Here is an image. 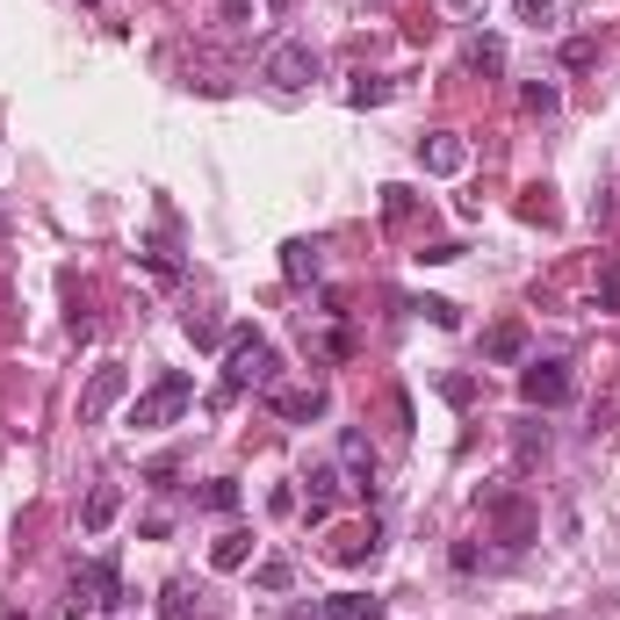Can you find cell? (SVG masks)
Here are the masks:
<instances>
[{
    "label": "cell",
    "instance_id": "cell-28",
    "mask_svg": "<svg viewBox=\"0 0 620 620\" xmlns=\"http://www.w3.org/2000/svg\"><path fill=\"white\" fill-rule=\"evenodd\" d=\"M599 304L620 311V260H607V275H599Z\"/></svg>",
    "mask_w": 620,
    "mask_h": 620
},
{
    "label": "cell",
    "instance_id": "cell-4",
    "mask_svg": "<svg viewBox=\"0 0 620 620\" xmlns=\"http://www.w3.org/2000/svg\"><path fill=\"white\" fill-rule=\"evenodd\" d=\"M483 526H491L505 549H526V541L541 534V520H534V505H526L520 491H491L483 498Z\"/></svg>",
    "mask_w": 620,
    "mask_h": 620
},
{
    "label": "cell",
    "instance_id": "cell-12",
    "mask_svg": "<svg viewBox=\"0 0 620 620\" xmlns=\"http://www.w3.org/2000/svg\"><path fill=\"white\" fill-rule=\"evenodd\" d=\"M304 483H311V498H304V505H311V520L325 526V520H332V505H339V469H332V462H317Z\"/></svg>",
    "mask_w": 620,
    "mask_h": 620
},
{
    "label": "cell",
    "instance_id": "cell-32",
    "mask_svg": "<svg viewBox=\"0 0 620 620\" xmlns=\"http://www.w3.org/2000/svg\"><path fill=\"white\" fill-rule=\"evenodd\" d=\"M289 620H325V613H317V607H296V613H289Z\"/></svg>",
    "mask_w": 620,
    "mask_h": 620
},
{
    "label": "cell",
    "instance_id": "cell-30",
    "mask_svg": "<svg viewBox=\"0 0 620 620\" xmlns=\"http://www.w3.org/2000/svg\"><path fill=\"white\" fill-rule=\"evenodd\" d=\"M512 8H520V22H534V29H541V22L555 14V0H512Z\"/></svg>",
    "mask_w": 620,
    "mask_h": 620
},
{
    "label": "cell",
    "instance_id": "cell-29",
    "mask_svg": "<svg viewBox=\"0 0 620 620\" xmlns=\"http://www.w3.org/2000/svg\"><path fill=\"white\" fill-rule=\"evenodd\" d=\"M555 101H563V95H555V87H549V80H534V87H526V109H534V116H549V109H555Z\"/></svg>",
    "mask_w": 620,
    "mask_h": 620
},
{
    "label": "cell",
    "instance_id": "cell-2",
    "mask_svg": "<svg viewBox=\"0 0 620 620\" xmlns=\"http://www.w3.org/2000/svg\"><path fill=\"white\" fill-rule=\"evenodd\" d=\"M116 607H124V578H116L109 555H101V563H80V570H72L66 620H95V613H116Z\"/></svg>",
    "mask_w": 620,
    "mask_h": 620
},
{
    "label": "cell",
    "instance_id": "cell-17",
    "mask_svg": "<svg viewBox=\"0 0 620 620\" xmlns=\"http://www.w3.org/2000/svg\"><path fill=\"white\" fill-rule=\"evenodd\" d=\"M282 275H289V282H317V246L289 238V246H282Z\"/></svg>",
    "mask_w": 620,
    "mask_h": 620
},
{
    "label": "cell",
    "instance_id": "cell-11",
    "mask_svg": "<svg viewBox=\"0 0 620 620\" xmlns=\"http://www.w3.org/2000/svg\"><path fill=\"white\" fill-rule=\"evenodd\" d=\"M116 512H124V491H116V483H95V491H87V505H80V526H87V534H109Z\"/></svg>",
    "mask_w": 620,
    "mask_h": 620
},
{
    "label": "cell",
    "instance_id": "cell-25",
    "mask_svg": "<svg viewBox=\"0 0 620 620\" xmlns=\"http://www.w3.org/2000/svg\"><path fill=\"white\" fill-rule=\"evenodd\" d=\"M592 58H599V43H592V37H570V43H563V66H570V72H584Z\"/></svg>",
    "mask_w": 620,
    "mask_h": 620
},
{
    "label": "cell",
    "instance_id": "cell-27",
    "mask_svg": "<svg viewBox=\"0 0 620 620\" xmlns=\"http://www.w3.org/2000/svg\"><path fill=\"white\" fill-rule=\"evenodd\" d=\"M441 397L447 404H476V383H469V375H441Z\"/></svg>",
    "mask_w": 620,
    "mask_h": 620
},
{
    "label": "cell",
    "instance_id": "cell-21",
    "mask_svg": "<svg viewBox=\"0 0 620 620\" xmlns=\"http://www.w3.org/2000/svg\"><path fill=\"white\" fill-rule=\"evenodd\" d=\"M375 549H383V541H375V526H368V534H354V541H339V549H332V555H339V563H368V555Z\"/></svg>",
    "mask_w": 620,
    "mask_h": 620
},
{
    "label": "cell",
    "instance_id": "cell-20",
    "mask_svg": "<svg viewBox=\"0 0 620 620\" xmlns=\"http://www.w3.org/2000/svg\"><path fill=\"white\" fill-rule=\"evenodd\" d=\"M469 66H476V72H498V66H505V43H498V37L469 43Z\"/></svg>",
    "mask_w": 620,
    "mask_h": 620
},
{
    "label": "cell",
    "instance_id": "cell-5",
    "mask_svg": "<svg viewBox=\"0 0 620 620\" xmlns=\"http://www.w3.org/2000/svg\"><path fill=\"white\" fill-rule=\"evenodd\" d=\"M260 80H267V87H282V95H304V87L317 80V51H311L304 37H282L275 51H267Z\"/></svg>",
    "mask_w": 620,
    "mask_h": 620
},
{
    "label": "cell",
    "instance_id": "cell-22",
    "mask_svg": "<svg viewBox=\"0 0 620 620\" xmlns=\"http://www.w3.org/2000/svg\"><path fill=\"white\" fill-rule=\"evenodd\" d=\"M412 209H419L412 188H383V217H390V224H412Z\"/></svg>",
    "mask_w": 620,
    "mask_h": 620
},
{
    "label": "cell",
    "instance_id": "cell-6",
    "mask_svg": "<svg viewBox=\"0 0 620 620\" xmlns=\"http://www.w3.org/2000/svg\"><path fill=\"white\" fill-rule=\"evenodd\" d=\"M520 397L534 404V412H555V404L570 397V368L563 361H526L520 368Z\"/></svg>",
    "mask_w": 620,
    "mask_h": 620
},
{
    "label": "cell",
    "instance_id": "cell-34",
    "mask_svg": "<svg viewBox=\"0 0 620 620\" xmlns=\"http://www.w3.org/2000/svg\"><path fill=\"white\" fill-rule=\"evenodd\" d=\"M267 8H289V0H267Z\"/></svg>",
    "mask_w": 620,
    "mask_h": 620
},
{
    "label": "cell",
    "instance_id": "cell-14",
    "mask_svg": "<svg viewBox=\"0 0 620 620\" xmlns=\"http://www.w3.org/2000/svg\"><path fill=\"white\" fill-rule=\"evenodd\" d=\"M317 613H325V620H383V599H375V592H339V599H325Z\"/></svg>",
    "mask_w": 620,
    "mask_h": 620
},
{
    "label": "cell",
    "instance_id": "cell-15",
    "mask_svg": "<svg viewBox=\"0 0 620 620\" xmlns=\"http://www.w3.org/2000/svg\"><path fill=\"white\" fill-rule=\"evenodd\" d=\"M483 361H526V325H491L483 332Z\"/></svg>",
    "mask_w": 620,
    "mask_h": 620
},
{
    "label": "cell",
    "instance_id": "cell-10",
    "mask_svg": "<svg viewBox=\"0 0 620 620\" xmlns=\"http://www.w3.org/2000/svg\"><path fill=\"white\" fill-rule=\"evenodd\" d=\"M275 412L289 419V426H311V419L332 412V397H325V383H311V390H275Z\"/></svg>",
    "mask_w": 620,
    "mask_h": 620
},
{
    "label": "cell",
    "instance_id": "cell-8",
    "mask_svg": "<svg viewBox=\"0 0 620 620\" xmlns=\"http://www.w3.org/2000/svg\"><path fill=\"white\" fill-rule=\"evenodd\" d=\"M159 613H166V620H224V607H217V599H209L195 578H174V584H166V592H159Z\"/></svg>",
    "mask_w": 620,
    "mask_h": 620
},
{
    "label": "cell",
    "instance_id": "cell-26",
    "mask_svg": "<svg viewBox=\"0 0 620 620\" xmlns=\"http://www.w3.org/2000/svg\"><path fill=\"white\" fill-rule=\"evenodd\" d=\"M346 101H354V109H368V101H390V87H383V80H354V87H346Z\"/></svg>",
    "mask_w": 620,
    "mask_h": 620
},
{
    "label": "cell",
    "instance_id": "cell-16",
    "mask_svg": "<svg viewBox=\"0 0 620 620\" xmlns=\"http://www.w3.org/2000/svg\"><path fill=\"white\" fill-rule=\"evenodd\" d=\"M246 555H253V534L224 526V534H217V549H209V563H217V570H246Z\"/></svg>",
    "mask_w": 620,
    "mask_h": 620
},
{
    "label": "cell",
    "instance_id": "cell-31",
    "mask_svg": "<svg viewBox=\"0 0 620 620\" xmlns=\"http://www.w3.org/2000/svg\"><path fill=\"white\" fill-rule=\"evenodd\" d=\"M441 8H447V14H476L483 0H441Z\"/></svg>",
    "mask_w": 620,
    "mask_h": 620
},
{
    "label": "cell",
    "instance_id": "cell-1",
    "mask_svg": "<svg viewBox=\"0 0 620 620\" xmlns=\"http://www.w3.org/2000/svg\"><path fill=\"white\" fill-rule=\"evenodd\" d=\"M275 368H282L275 339L253 332V325H238L232 339H224V390H217V404H232L238 390H267V383H275Z\"/></svg>",
    "mask_w": 620,
    "mask_h": 620
},
{
    "label": "cell",
    "instance_id": "cell-24",
    "mask_svg": "<svg viewBox=\"0 0 620 620\" xmlns=\"http://www.w3.org/2000/svg\"><path fill=\"white\" fill-rule=\"evenodd\" d=\"M412 311H426V317H433V325H441V332H455V325H462V311L447 304V296H426V304H412Z\"/></svg>",
    "mask_w": 620,
    "mask_h": 620
},
{
    "label": "cell",
    "instance_id": "cell-13",
    "mask_svg": "<svg viewBox=\"0 0 620 620\" xmlns=\"http://www.w3.org/2000/svg\"><path fill=\"white\" fill-rule=\"evenodd\" d=\"M339 462L354 469V491L375 498V455H368V441H361V433H339Z\"/></svg>",
    "mask_w": 620,
    "mask_h": 620
},
{
    "label": "cell",
    "instance_id": "cell-9",
    "mask_svg": "<svg viewBox=\"0 0 620 620\" xmlns=\"http://www.w3.org/2000/svg\"><path fill=\"white\" fill-rule=\"evenodd\" d=\"M419 166H426V174H462L469 145L455 138V130H433V138H419Z\"/></svg>",
    "mask_w": 620,
    "mask_h": 620
},
{
    "label": "cell",
    "instance_id": "cell-7",
    "mask_svg": "<svg viewBox=\"0 0 620 620\" xmlns=\"http://www.w3.org/2000/svg\"><path fill=\"white\" fill-rule=\"evenodd\" d=\"M124 390H130V368H124V361H101V368H95V383L80 390V426H95V419L109 412V404L124 397Z\"/></svg>",
    "mask_w": 620,
    "mask_h": 620
},
{
    "label": "cell",
    "instance_id": "cell-19",
    "mask_svg": "<svg viewBox=\"0 0 620 620\" xmlns=\"http://www.w3.org/2000/svg\"><path fill=\"white\" fill-rule=\"evenodd\" d=\"M180 325H188V339H195V346H224V339H232V332H224V325H217V317H209V311H188V317H180Z\"/></svg>",
    "mask_w": 620,
    "mask_h": 620
},
{
    "label": "cell",
    "instance_id": "cell-18",
    "mask_svg": "<svg viewBox=\"0 0 620 620\" xmlns=\"http://www.w3.org/2000/svg\"><path fill=\"white\" fill-rule=\"evenodd\" d=\"M253 584H260V592H289V584H296L289 555H267V563H253Z\"/></svg>",
    "mask_w": 620,
    "mask_h": 620
},
{
    "label": "cell",
    "instance_id": "cell-3",
    "mask_svg": "<svg viewBox=\"0 0 620 620\" xmlns=\"http://www.w3.org/2000/svg\"><path fill=\"white\" fill-rule=\"evenodd\" d=\"M188 404H195V383H188L180 368H166L159 383L145 390L138 404H130V426H138V433H159V426H174V419L188 412Z\"/></svg>",
    "mask_w": 620,
    "mask_h": 620
},
{
    "label": "cell",
    "instance_id": "cell-33",
    "mask_svg": "<svg viewBox=\"0 0 620 620\" xmlns=\"http://www.w3.org/2000/svg\"><path fill=\"white\" fill-rule=\"evenodd\" d=\"M0 620H22V607H0Z\"/></svg>",
    "mask_w": 620,
    "mask_h": 620
},
{
    "label": "cell",
    "instance_id": "cell-23",
    "mask_svg": "<svg viewBox=\"0 0 620 620\" xmlns=\"http://www.w3.org/2000/svg\"><path fill=\"white\" fill-rule=\"evenodd\" d=\"M203 505H209V512H238V483H232V476H217V483L203 491Z\"/></svg>",
    "mask_w": 620,
    "mask_h": 620
}]
</instances>
